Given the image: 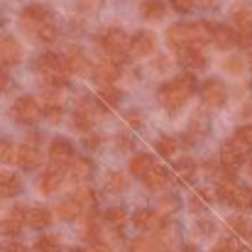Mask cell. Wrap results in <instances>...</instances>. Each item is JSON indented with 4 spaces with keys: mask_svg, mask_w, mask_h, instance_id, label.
Listing matches in <instances>:
<instances>
[{
    "mask_svg": "<svg viewBox=\"0 0 252 252\" xmlns=\"http://www.w3.org/2000/svg\"><path fill=\"white\" fill-rule=\"evenodd\" d=\"M2 252H30V250H27V248H25L22 243H7Z\"/></svg>",
    "mask_w": 252,
    "mask_h": 252,
    "instance_id": "f907efd6",
    "label": "cell"
},
{
    "mask_svg": "<svg viewBox=\"0 0 252 252\" xmlns=\"http://www.w3.org/2000/svg\"><path fill=\"white\" fill-rule=\"evenodd\" d=\"M206 169L211 171V176L218 181V184H225V181H235V176H233V169H228L223 162H208Z\"/></svg>",
    "mask_w": 252,
    "mask_h": 252,
    "instance_id": "f1b7e54d",
    "label": "cell"
},
{
    "mask_svg": "<svg viewBox=\"0 0 252 252\" xmlns=\"http://www.w3.org/2000/svg\"><path fill=\"white\" fill-rule=\"evenodd\" d=\"M32 34H34L37 39H42L44 44H52V42L57 39V25H54L52 20H49V22H42V25H39V27H37Z\"/></svg>",
    "mask_w": 252,
    "mask_h": 252,
    "instance_id": "1f68e13d",
    "label": "cell"
},
{
    "mask_svg": "<svg viewBox=\"0 0 252 252\" xmlns=\"http://www.w3.org/2000/svg\"><path fill=\"white\" fill-rule=\"evenodd\" d=\"M103 220H105L113 230H123V228H125V223H127V213H125L123 208L113 206V208H108V211L103 213Z\"/></svg>",
    "mask_w": 252,
    "mask_h": 252,
    "instance_id": "cb8c5ba5",
    "label": "cell"
},
{
    "mask_svg": "<svg viewBox=\"0 0 252 252\" xmlns=\"http://www.w3.org/2000/svg\"><path fill=\"white\" fill-rule=\"evenodd\" d=\"M201 95H203V100H206L208 105L220 108V105H225V100H228V88L220 84V81L211 79V81H206V84H203V88H201Z\"/></svg>",
    "mask_w": 252,
    "mask_h": 252,
    "instance_id": "52a82bcc",
    "label": "cell"
},
{
    "mask_svg": "<svg viewBox=\"0 0 252 252\" xmlns=\"http://www.w3.org/2000/svg\"><path fill=\"white\" fill-rule=\"evenodd\" d=\"M22 27L25 30H30V32H34L42 22H49L52 20V15H49V10L44 7V5H30L25 12H22Z\"/></svg>",
    "mask_w": 252,
    "mask_h": 252,
    "instance_id": "30bf717a",
    "label": "cell"
},
{
    "mask_svg": "<svg viewBox=\"0 0 252 252\" xmlns=\"http://www.w3.org/2000/svg\"><path fill=\"white\" fill-rule=\"evenodd\" d=\"M22 52H20V44L15 37H0V64L5 66H15L20 62Z\"/></svg>",
    "mask_w": 252,
    "mask_h": 252,
    "instance_id": "7c38bea8",
    "label": "cell"
},
{
    "mask_svg": "<svg viewBox=\"0 0 252 252\" xmlns=\"http://www.w3.org/2000/svg\"><path fill=\"white\" fill-rule=\"evenodd\" d=\"M39 115H42V110H39V103L34 98H17L12 103V118L17 123H22V125L34 123Z\"/></svg>",
    "mask_w": 252,
    "mask_h": 252,
    "instance_id": "5b68a950",
    "label": "cell"
},
{
    "mask_svg": "<svg viewBox=\"0 0 252 252\" xmlns=\"http://www.w3.org/2000/svg\"><path fill=\"white\" fill-rule=\"evenodd\" d=\"M74 198H76V203H79L81 208H88V206L95 203V193H93L91 186H79V189L74 191Z\"/></svg>",
    "mask_w": 252,
    "mask_h": 252,
    "instance_id": "74e56055",
    "label": "cell"
},
{
    "mask_svg": "<svg viewBox=\"0 0 252 252\" xmlns=\"http://www.w3.org/2000/svg\"><path fill=\"white\" fill-rule=\"evenodd\" d=\"M98 233H100V220H98L95 213H88V218H86V238L91 240V245L98 243Z\"/></svg>",
    "mask_w": 252,
    "mask_h": 252,
    "instance_id": "ab89813d",
    "label": "cell"
},
{
    "mask_svg": "<svg viewBox=\"0 0 252 252\" xmlns=\"http://www.w3.org/2000/svg\"><path fill=\"white\" fill-rule=\"evenodd\" d=\"M42 115L47 118V123L59 125V123H62V118H64V108H62V105H47Z\"/></svg>",
    "mask_w": 252,
    "mask_h": 252,
    "instance_id": "7bdbcfd3",
    "label": "cell"
},
{
    "mask_svg": "<svg viewBox=\"0 0 252 252\" xmlns=\"http://www.w3.org/2000/svg\"><path fill=\"white\" fill-rule=\"evenodd\" d=\"M132 223H135V228H140V230H150V228L155 225V213L147 211V208H140V211H135Z\"/></svg>",
    "mask_w": 252,
    "mask_h": 252,
    "instance_id": "d6a6232c",
    "label": "cell"
},
{
    "mask_svg": "<svg viewBox=\"0 0 252 252\" xmlns=\"http://www.w3.org/2000/svg\"><path fill=\"white\" fill-rule=\"evenodd\" d=\"M167 39L174 49H179V54L189 49H201L206 42L213 39V25L211 22H179L169 27Z\"/></svg>",
    "mask_w": 252,
    "mask_h": 252,
    "instance_id": "6da1fadb",
    "label": "cell"
},
{
    "mask_svg": "<svg viewBox=\"0 0 252 252\" xmlns=\"http://www.w3.org/2000/svg\"><path fill=\"white\" fill-rule=\"evenodd\" d=\"M250 176H252V162H250Z\"/></svg>",
    "mask_w": 252,
    "mask_h": 252,
    "instance_id": "6f0895ef",
    "label": "cell"
},
{
    "mask_svg": "<svg viewBox=\"0 0 252 252\" xmlns=\"http://www.w3.org/2000/svg\"><path fill=\"white\" fill-rule=\"evenodd\" d=\"M69 252H86V250H79V248H74V250H69Z\"/></svg>",
    "mask_w": 252,
    "mask_h": 252,
    "instance_id": "9f6ffc18",
    "label": "cell"
},
{
    "mask_svg": "<svg viewBox=\"0 0 252 252\" xmlns=\"http://www.w3.org/2000/svg\"><path fill=\"white\" fill-rule=\"evenodd\" d=\"M34 252H62V245H59V238L54 235H44L34 243Z\"/></svg>",
    "mask_w": 252,
    "mask_h": 252,
    "instance_id": "d590c367",
    "label": "cell"
},
{
    "mask_svg": "<svg viewBox=\"0 0 252 252\" xmlns=\"http://www.w3.org/2000/svg\"><path fill=\"white\" fill-rule=\"evenodd\" d=\"M140 123H142L140 115H137V113H130V125H132V127H140Z\"/></svg>",
    "mask_w": 252,
    "mask_h": 252,
    "instance_id": "11a10c76",
    "label": "cell"
},
{
    "mask_svg": "<svg viewBox=\"0 0 252 252\" xmlns=\"http://www.w3.org/2000/svg\"><path fill=\"white\" fill-rule=\"evenodd\" d=\"M100 47H103V52H108V54L113 57V62L120 66V64L125 62V52H130V37H127L123 30L110 27V30H105V34L100 37Z\"/></svg>",
    "mask_w": 252,
    "mask_h": 252,
    "instance_id": "3957f363",
    "label": "cell"
},
{
    "mask_svg": "<svg viewBox=\"0 0 252 252\" xmlns=\"http://www.w3.org/2000/svg\"><path fill=\"white\" fill-rule=\"evenodd\" d=\"M25 223H27V208H15L5 220H0V235H10V238H15V235L22 233Z\"/></svg>",
    "mask_w": 252,
    "mask_h": 252,
    "instance_id": "9c48e42d",
    "label": "cell"
},
{
    "mask_svg": "<svg viewBox=\"0 0 252 252\" xmlns=\"http://www.w3.org/2000/svg\"><path fill=\"white\" fill-rule=\"evenodd\" d=\"M211 252H243V248H240V243H238V240H230V238H228V240L216 243Z\"/></svg>",
    "mask_w": 252,
    "mask_h": 252,
    "instance_id": "ee69618b",
    "label": "cell"
},
{
    "mask_svg": "<svg viewBox=\"0 0 252 252\" xmlns=\"http://www.w3.org/2000/svg\"><path fill=\"white\" fill-rule=\"evenodd\" d=\"M250 66H252V59H250Z\"/></svg>",
    "mask_w": 252,
    "mask_h": 252,
    "instance_id": "680465c9",
    "label": "cell"
},
{
    "mask_svg": "<svg viewBox=\"0 0 252 252\" xmlns=\"http://www.w3.org/2000/svg\"><path fill=\"white\" fill-rule=\"evenodd\" d=\"M37 69L44 74V79L49 81V86H54V88H64V86L69 84L66 81V66H64V62L57 57V54H42L39 59H37Z\"/></svg>",
    "mask_w": 252,
    "mask_h": 252,
    "instance_id": "277c9868",
    "label": "cell"
},
{
    "mask_svg": "<svg viewBox=\"0 0 252 252\" xmlns=\"http://www.w3.org/2000/svg\"><path fill=\"white\" fill-rule=\"evenodd\" d=\"M230 206H235L238 211H252V189H248V186H238L235 198H233Z\"/></svg>",
    "mask_w": 252,
    "mask_h": 252,
    "instance_id": "f546056e",
    "label": "cell"
},
{
    "mask_svg": "<svg viewBox=\"0 0 252 252\" xmlns=\"http://www.w3.org/2000/svg\"><path fill=\"white\" fill-rule=\"evenodd\" d=\"M91 171H93V164H91V159H84V157H79V159H74V162L69 164V174H71L76 181L88 179Z\"/></svg>",
    "mask_w": 252,
    "mask_h": 252,
    "instance_id": "4316f807",
    "label": "cell"
},
{
    "mask_svg": "<svg viewBox=\"0 0 252 252\" xmlns=\"http://www.w3.org/2000/svg\"><path fill=\"white\" fill-rule=\"evenodd\" d=\"M52 223V211L49 208H27V225H32V228H37V230H42V228H47Z\"/></svg>",
    "mask_w": 252,
    "mask_h": 252,
    "instance_id": "7402d4cb",
    "label": "cell"
},
{
    "mask_svg": "<svg viewBox=\"0 0 252 252\" xmlns=\"http://www.w3.org/2000/svg\"><path fill=\"white\" fill-rule=\"evenodd\" d=\"M49 159L57 167H69L74 162V147H71V142L64 140V137L52 140V145H49Z\"/></svg>",
    "mask_w": 252,
    "mask_h": 252,
    "instance_id": "8992f818",
    "label": "cell"
},
{
    "mask_svg": "<svg viewBox=\"0 0 252 252\" xmlns=\"http://www.w3.org/2000/svg\"><path fill=\"white\" fill-rule=\"evenodd\" d=\"M74 125H76V130L88 132V130L93 127V118L88 115V110H79V113L74 115Z\"/></svg>",
    "mask_w": 252,
    "mask_h": 252,
    "instance_id": "b9f144b4",
    "label": "cell"
},
{
    "mask_svg": "<svg viewBox=\"0 0 252 252\" xmlns=\"http://www.w3.org/2000/svg\"><path fill=\"white\" fill-rule=\"evenodd\" d=\"M152 167H155V162H152L150 155H137V157H132V162H130V171H132L135 176H142V179L150 174Z\"/></svg>",
    "mask_w": 252,
    "mask_h": 252,
    "instance_id": "83f0119b",
    "label": "cell"
},
{
    "mask_svg": "<svg viewBox=\"0 0 252 252\" xmlns=\"http://www.w3.org/2000/svg\"><path fill=\"white\" fill-rule=\"evenodd\" d=\"M42 98L49 103V105H57L62 100V88H54V86H47L42 88Z\"/></svg>",
    "mask_w": 252,
    "mask_h": 252,
    "instance_id": "f6af8a7d",
    "label": "cell"
},
{
    "mask_svg": "<svg viewBox=\"0 0 252 252\" xmlns=\"http://www.w3.org/2000/svg\"><path fill=\"white\" fill-rule=\"evenodd\" d=\"M228 225H230L238 235H243V238L252 235V223L248 220V218H243V216H233V218H228Z\"/></svg>",
    "mask_w": 252,
    "mask_h": 252,
    "instance_id": "e575fe53",
    "label": "cell"
},
{
    "mask_svg": "<svg viewBox=\"0 0 252 252\" xmlns=\"http://www.w3.org/2000/svg\"><path fill=\"white\" fill-rule=\"evenodd\" d=\"M57 211H59L62 220H76V218L81 216V211H84V208H81V206L76 203V198L71 196V198H64V201L59 203V208H57Z\"/></svg>",
    "mask_w": 252,
    "mask_h": 252,
    "instance_id": "d4e9b609",
    "label": "cell"
},
{
    "mask_svg": "<svg viewBox=\"0 0 252 252\" xmlns=\"http://www.w3.org/2000/svg\"><path fill=\"white\" fill-rule=\"evenodd\" d=\"M98 98H100L105 105H118V100L123 98V93H120L115 86H100V88H98Z\"/></svg>",
    "mask_w": 252,
    "mask_h": 252,
    "instance_id": "836d02e7",
    "label": "cell"
},
{
    "mask_svg": "<svg viewBox=\"0 0 252 252\" xmlns=\"http://www.w3.org/2000/svg\"><path fill=\"white\" fill-rule=\"evenodd\" d=\"M120 76V66L115 62H100L93 69V79L98 86H113V81Z\"/></svg>",
    "mask_w": 252,
    "mask_h": 252,
    "instance_id": "9a60e30c",
    "label": "cell"
},
{
    "mask_svg": "<svg viewBox=\"0 0 252 252\" xmlns=\"http://www.w3.org/2000/svg\"><path fill=\"white\" fill-rule=\"evenodd\" d=\"M7 86H10V76H7V71L0 66V91H7Z\"/></svg>",
    "mask_w": 252,
    "mask_h": 252,
    "instance_id": "816d5d0a",
    "label": "cell"
},
{
    "mask_svg": "<svg viewBox=\"0 0 252 252\" xmlns=\"http://www.w3.org/2000/svg\"><path fill=\"white\" fill-rule=\"evenodd\" d=\"M245 157H248V155H245L233 140H228V142L220 147V162H223L228 169H238L243 162H245Z\"/></svg>",
    "mask_w": 252,
    "mask_h": 252,
    "instance_id": "5bb4252c",
    "label": "cell"
},
{
    "mask_svg": "<svg viewBox=\"0 0 252 252\" xmlns=\"http://www.w3.org/2000/svg\"><path fill=\"white\" fill-rule=\"evenodd\" d=\"M225 71H230V74H240V71H243V59L230 57V59L225 62Z\"/></svg>",
    "mask_w": 252,
    "mask_h": 252,
    "instance_id": "7dc6e473",
    "label": "cell"
},
{
    "mask_svg": "<svg viewBox=\"0 0 252 252\" xmlns=\"http://www.w3.org/2000/svg\"><path fill=\"white\" fill-rule=\"evenodd\" d=\"M157 150H159L162 157H171V155L179 150V142H176L174 137H159V140H157Z\"/></svg>",
    "mask_w": 252,
    "mask_h": 252,
    "instance_id": "60d3db41",
    "label": "cell"
},
{
    "mask_svg": "<svg viewBox=\"0 0 252 252\" xmlns=\"http://www.w3.org/2000/svg\"><path fill=\"white\" fill-rule=\"evenodd\" d=\"M174 171H176V176H179L181 181L189 184V181H193V176H196V164L189 162V159H184V162H176Z\"/></svg>",
    "mask_w": 252,
    "mask_h": 252,
    "instance_id": "8d00e7d4",
    "label": "cell"
},
{
    "mask_svg": "<svg viewBox=\"0 0 252 252\" xmlns=\"http://www.w3.org/2000/svg\"><path fill=\"white\" fill-rule=\"evenodd\" d=\"M127 186H130V181H127V176H125L123 171H113V174L108 176V189H110V191L123 193Z\"/></svg>",
    "mask_w": 252,
    "mask_h": 252,
    "instance_id": "f35d334b",
    "label": "cell"
},
{
    "mask_svg": "<svg viewBox=\"0 0 252 252\" xmlns=\"http://www.w3.org/2000/svg\"><path fill=\"white\" fill-rule=\"evenodd\" d=\"M191 93H193V81L191 79H171L159 91V103L169 113H174L191 98Z\"/></svg>",
    "mask_w": 252,
    "mask_h": 252,
    "instance_id": "7a4b0ae2",
    "label": "cell"
},
{
    "mask_svg": "<svg viewBox=\"0 0 252 252\" xmlns=\"http://www.w3.org/2000/svg\"><path fill=\"white\" fill-rule=\"evenodd\" d=\"M233 142H235L245 155H250L252 152V125H243V127H238V130H235V135H233Z\"/></svg>",
    "mask_w": 252,
    "mask_h": 252,
    "instance_id": "484cf974",
    "label": "cell"
},
{
    "mask_svg": "<svg viewBox=\"0 0 252 252\" xmlns=\"http://www.w3.org/2000/svg\"><path fill=\"white\" fill-rule=\"evenodd\" d=\"M22 191V179L12 171H0V196L10 198Z\"/></svg>",
    "mask_w": 252,
    "mask_h": 252,
    "instance_id": "ac0fdd59",
    "label": "cell"
},
{
    "mask_svg": "<svg viewBox=\"0 0 252 252\" xmlns=\"http://www.w3.org/2000/svg\"><path fill=\"white\" fill-rule=\"evenodd\" d=\"M233 22L240 27V32H252V5L248 2H238L233 7Z\"/></svg>",
    "mask_w": 252,
    "mask_h": 252,
    "instance_id": "d6986e66",
    "label": "cell"
},
{
    "mask_svg": "<svg viewBox=\"0 0 252 252\" xmlns=\"http://www.w3.org/2000/svg\"><path fill=\"white\" fill-rule=\"evenodd\" d=\"M64 184V167H49L44 174H42V179H39V191L42 193H57L59 191V186Z\"/></svg>",
    "mask_w": 252,
    "mask_h": 252,
    "instance_id": "8fae6325",
    "label": "cell"
},
{
    "mask_svg": "<svg viewBox=\"0 0 252 252\" xmlns=\"http://www.w3.org/2000/svg\"><path fill=\"white\" fill-rule=\"evenodd\" d=\"M64 66H66L69 74H84V71H88V57L81 49H69V54L64 59Z\"/></svg>",
    "mask_w": 252,
    "mask_h": 252,
    "instance_id": "ffe728a7",
    "label": "cell"
},
{
    "mask_svg": "<svg viewBox=\"0 0 252 252\" xmlns=\"http://www.w3.org/2000/svg\"><path fill=\"white\" fill-rule=\"evenodd\" d=\"M15 162L25 169V171H34V169L39 167L42 157H39V152H37L34 147H30V145H22V147L17 150V157H15Z\"/></svg>",
    "mask_w": 252,
    "mask_h": 252,
    "instance_id": "e0dca14e",
    "label": "cell"
},
{
    "mask_svg": "<svg viewBox=\"0 0 252 252\" xmlns=\"http://www.w3.org/2000/svg\"><path fill=\"white\" fill-rule=\"evenodd\" d=\"M167 12V7L162 5V0H147L142 5V17L145 20H162Z\"/></svg>",
    "mask_w": 252,
    "mask_h": 252,
    "instance_id": "4dcf8cb0",
    "label": "cell"
},
{
    "mask_svg": "<svg viewBox=\"0 0 252 252\" xmlns=\"http://www.w3.org/2000/svg\"><path fill=\"white\" fill-rule=\"evenodd\" d=\"M167 184H169V171L164 167H159V164H155L150 169V174L145 176V186L150 191H162Z\"/></svg>",
    "mask_w": 252,
    "mask_h": 252,
    "instance_id": "44dd1931",
    "label": "cell"
},
{
    "mask_svg": "<svg viewBox=\"0 0 252 252\" xmlns=\"http://www.w3.org/2000/svg\"><path fill=\"white\" fill-rule=\"evenodd\" d=\"M238 44L240 47H252V32H238Z\"/></svg>",
    "mask_w": 252,
    "mask_h": 252,
    "instance_id": "c3c4849f",
    "label": "cell"
},
{
    "mask_svg": "<svg viewBox=\"0 0 252 252\" xmlns=\"http://www.w3.org/2000/svg\"><path fill=\"white\" fill-rule=\"evenodd\" d=\"M213 42L218 49H230L238 44V32L228 25H213Z\"/></svg>",
    "mask_w": 252,
    "mask_h": 252,
    "instance_id": "2e32d148",
    "label": "cell"
},
{
    "mask_svg": "<svg viewBox=\"0 0 252 252\" xmlns=\"http://www.w3.org/2000/svg\"><path fill=\"white\" fill-rule=\"evenodd\" d=\"M86 252H110V248H108L105 243H93V245H91Z\"/></svg>",
    "mask_w": 252,
    "mask_h": 252,
    "instance_id": "f5cc1de1",
    "label": "cell"
},
{
    "mask_svg": "<svg viewBox=\"0 0 252 252\" xmlns=\"http://www.w3.org/2000/svg\"><path fill=\"white\" fill-rule=\"evenodd\" d=\"M86 145H88L91 150H95V147L100 145V137H98V135H88V137H86Z\"/></svg>",
    "mask_w": 252,
    "mask_h": 252,
    "instance_id": "db71d44e",
    "label": "cell"
},
{
    "mask_svg": "<svg viewBox=\"0 0 252 252\" xmlns=\"http://www.w3.org/2000/svg\"><path fill=\"white\" fill-rule=\"evenodd\" d=\"M155 47H157V39H155V34L152 32H147V30H142V32H137L132 39H130V52H132V57H150L152 52H155Z\"/></svg>",
    "mask_w": 252,
    "mask_h": 252,
    "instance_id": "ba28073f",
    "label": "cell"
},
{
    "mask_svg": "<svg viewBox=\"0 0 252 252\" xmlns=\"http://www.w3.org/2000/svg\"><path fill=\"white\" fill-rule=\"evenodd\" d=\"M179 57H181L184 66H189V69H206V64H208V57L201 49H189V52H181Z\"/></svg>",
    "mask_w": 252,
    "mask_h": 252,
    "instance_id": "603a6c76",
    "label": "cell"
},
{
    "mask_svg": "<svg viewBox=\"0 0 252 252\" xmlns=\"http://www.w3.org/2000/svg\"><path fill=\"white\" fill-rule=\"evenodd\" d=\"M179 10H184V12H189V10H193V0H171Z\"/></svg>",
    "mask_w": 252,
    "mask_h": 252,
    "instance_id": "681fc988",
    "label": "cell"
},
{
    "mask_svg": "<svg viewBox=\"0 0 252 252\" xmlns=\"http://www.w3.org/2000/svg\"><path fill=\"white\" fill-rule=\"evenodd\" d=\"M15 157H17V152L12 150V145H10L7 140H0V162L7 164V162H12Z\"/></svg>",
    "mask_w": 252,
    "mask_h": 252,
    "instance_id": "bcb514c9",
    "label": "cell"
},
{
    "mask_svg": "<svg viewBox=\"0 0 252 252\" xmlns=\"http://www.w3.org/2000/svg\"><path fill=\"white\" fill-rule=\"evenodd\" d=\"M130 252H171L167 240H162V238H145V235H140V238H135L132 243H130Z\"/></svg>",
    "mask_w": 252,
    "mask_h": 252,
    "instance_id": "4fadbf2b",
    "label": "cell"
}]
</instances>
